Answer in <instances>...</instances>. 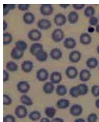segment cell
Listing matches in <instances>:
<instances>
[{
    "label": "cell",
    "mask_w": 99,
    "mask_h": 122,
    "mask_svg": "<svg viewBox=\"0 0 99 122\" xmlns=\"http://www.w3.org/2000/svg\"><path fill=\"white\" fill-rule=\"evenodd\" d=\"M51 38H52V40L55 43L61 42L62 41L64 40V31H63L62 29H60V28L55 29V30H53V32L52 33Z\"/></svg>",
    "instance_id": "6da1fadb"
},
{
    "label": "cell",
    "mask_w": 99,
    "mask_h": 122,
    "mask_svg": "<svg viewBox=\"0 0 99 122\" xmlns=\"http://www.w3.org/2000/svg\"><path fill=\"white\" fill-rule=\"evenodd\" d=\"M27 36L29 40L31 41H34V42H37L38 41H40L42 37V33L39 30L37 29H33L29 31L27 34Z\"/></svg>",
    "instance_id": "7a4b0ae2"
},
{
    "label": "cell",
    "mask_w": 99,
    "mask_h": 122,
    "mask_svg": "<svg viewBox=\"0 0 99 122\" xmlns=\"http://www.w3.org/2000/svg\"><path fill=\"white\" fill-rule=\"evenodd\" d=\"M14 114H15L16 117H18V118H20V119L25 118V117L28 115V111H27V109H26L25 106L20 105V106H17L15 110H14Z\"/></svg>",
    "instance_id": "3957f363"
},
{
    "label": "cell",
    "mask_w": 99,
    "mask_h": 122,
    "mask_svg": "<svg viewBox=\"0 0 99 122\" xmlns=\"http://www.w3.org/2000/svg\"><path fill=\"white\" fill-rule=\"evenodd\" d=\"M54 11L52 4H41L40 6V13L43 16H50Z\"/></svg>",
    "instance_id": "277c9868"
},
{
    "label": "cell",
    "mask_w": 99,
    "mask_h": 122,
    "mask_svg": "<svg viewBox=\"0 0 99 122\" xmlns=\"http://www.w3.org/2000/svg\"><path fill=\"white\" fill-rule=\"evenodd\" d=\"M67 21V18H66V16L64 14L59 13L57 14H55L54 18H53V21L57 26H63L66 24Z\"/></svg>",
    "instance_id": "5b68a950"
},
{
    "label": "cell",
    "mask_w": 99,
    "mask_h": 122,
    "mask_svg": "<svg viewBox=\"0 0 99 122\" xmlns=\"http://www.w3.org/2000/svg\"><path fill=\"white\" fill-rule=\"evenodd\" d=\"M65 75H66V76L68 79H74L78 76L79 72L75 67H74V66H69V67H67L66 71H65Z\"/></svg>",
    "instance_id": "8992f818"
},
{
    "label": "cell",
    "mask_w": 99,
    "mask_h": 122,
    "mask_svg": "<svg viewBox=\"0 0 99 122\" xmlns=\"http://www.w3.org/2000/svg\"><path fill=\"white\" fill-rule=\"evenodd\" d=\"M17 89H18V91L20 93H21V94H25L26 93H28L30 91V85L26 81H20L17 84Z\"/></svg>",
    "instance_id": "52a82bcc"
},
{
    "label": "cell",
    "mask_w": 99,
    "mask_h": 122,
    "mask_svg": "<svg viewBox=\"0 0 99 122\" xmlns=\"http://www.w3.org/2000/svg\"><path fill=\"white\" fill-rule=\"evenodd\" d=\"M37 27L41 30H47L52 27V22L46 18L40 19L37 22Z\"/></svg>",
    "instance_id": "ba28073f"
},
{
    "label": "cell",
    "mask_w": 99,
    "mask_h": 122,
    "mask_svg": "<svg viewBox=\"0 0 99 122\" xmlns=\"http://www.w3.org/2000/svg\"><path fill=\"white\" fill-rule=\"evenodd\" d=\"M49 71L45 68H40L37 71V79L40 82H45L49 79Z\"/></svg>",
    "instance_id": "9c48e42d"
},
{
    "label": "cell",
    "mask_w": 99,
    "mask_h": 122,
    "mask_svg": "<svg viewBox=\"0 0 99 122\" xmlns=\"http://www.w3.org/2000/svg\"><path fill=\"white\" fill-rule=\"evenodd\" d=\"M82 58V53L78 50H74L70 52V54L68 56V59L70 60V62L76 63L80 61Z\"/></svg>",
    "instance_id": "30bf717a"
},
{
    "label": "cell",
    "mask_w": 99,
    "mask_h": 122,
    "mask_svg": "<svg viewBox=\"0 0 99 122\" xmlns=\"http://www.w3.org/2000/svg\"><path fill=\"white\" fill-rule=\"evenodd\" d=\"M42 50H44V46H43L42 44L38 42L32 44L30 48V52L31 53V55L34 56Z\"/></svg>",
    "instance_id": "8fae6325"
},
{
    "label": "cell",
    "mask_w": 99,
    "mask_h": 122,
    "mask_svg": "<svg viewBox=\"0 0 99 122\" xmlns=\"http://www.w3.org/2000/svg\"><path fill=\"white\" fill-rule=\"evenodd\" d=\"M83 113V107L79 104H74L70 108V113L73 117H79Z\"/></svg>",
    "instance_id": "7c38bea8"
},
{
    "label": "cell",
    "mask_w": 99,
    "mask_h": 122,
    "mask_svg": "<svg viewBox=\"0 0 99 122\" xmlns=\"http://www.w3.org/2000/svg\"><path fill=\"white\" fill-rule=\"evenodd\" d=\"M79 42L83 45H89L92 42V37L88 33H83L79 36Z\"/></svg>",
    "instance_id": "4fadbf2b"
},
{
    "label": "cell",
    "mask_w": 99,
    "mask_h": 122,
    "mask_svg": "<svg viewBox=\"0 0 99 122\" xmlns=\"http://www.w3.org/2000/svg\"><path fill=\"white\" fill-rule=\"evenodd\" d=\"M22 20L24 21V23L26 25H31L35 21V15L33 14L32 12H25L23 14L22 17Z\"/></svg>",
    "instance_id": "5bb4252c"
},
{
    "label": "cell",
    "mask_w": 99,
    "mask_h": 122,
    "mask_svg": "<svg viewBox=\"0 0 99 122\" xmlns=\"http://www.w3.org/2000/svg\"><path fill=\"white\" fill-rule=\"evenodd\" d=\"M49 56L53 60H59L61 59L63 56V52L59 48H54L50 51Z\"/></svg>",
    "instance_id": "9a60e30c"
},
{
    "label": "cell",
    "mask_w": 99,
    "mask_h": 122,
    "mask_svg": "<svg viewBox=\"0 0 99 122\" xmlns=\"http://www.w3.org/2000/svg\"><path fill=\"white\" fill-rule=\"evenodd\" d=\"M50 82H52L53 84H59L62 81V75L59 71H53L50 75Z\"/></svg>",
    "instance_id": "2e32d148"
},
{
    "label": "cell",
    "mask_w": 99,
    "mask_h": 122,
    "mask_svg": "<svg viewBox=\"0 0 99 122\" xmlns=\"http://www.w3.org/2000/svg\"><path fill=\"white\" fill-rule=\"evenodd\" d=\"M64 46L67 49H73L76 46V41L72 37H67L64 40Z\"/></svg>",
    "instance_id": "e0dca14e"
},
{
    "label": "cell",
    "mask_w": 99,
    "mask_h": 122,
    "mask_svg": "<svg viewBox=\"0 0 99 122\" xmlns=\"http://www.w3.org/2000/svg\"><path fill=\"white\" fill-rule=\"evenodd\" d=\"M79 79H80L82 82H87L90 79L91 73L90 71L87 69H83L79 72Z\"/></svg>",
    "instance_id": "ac0fdd59"
},
{
    "label": "cell",
    "mask_w": 99,
    "mask_h": 122,
    "mask_svg": "<svg viewBox=\"0 0 99 122\" xmlns=\"http://www.w3.org/2000/svg\"><path fill=\"white\" fill-rule=\"evenodd\" d=\"M33 68V63L31 60H25L21 63V70L25 73H30Z\"/></svg>",
    "instance_id": "d6986e66"
},
{
    "label": "cell",
    "mask_w": 99,
    "mask_h": 122,
    "mask_svg": "<svg viewBox=\"0 0 99 122\" xmlns=\"http://www.w3.org/2000/svg\"><path fill=\"white\" fill-rule=\"evenodd\" d=\"M24 52H22V51L19 50L17 48L14 47V48H12V50L10 52V56H11L12 59L18 60H20L23 57Z\"/></svg>",
    "instance_id": "ffe728a7"
},
{
    "label": "cell",
    "mask_w": 99,
    "mask_h": 122,
    "mask_svg": "<svg viewBox=\"0 0 99 122\" xmlns=\"http://www.w3.org/2000/svg\"><path fill=\"white\" fill-rule=\"evenodd\" d=\"M79 18V15L75 10L71 11L68 14V15H67V21H69V23L72 24V25L76 24L77 22H78Z\"/></svg>",
    "instance_id": "44dd1931"
},
{
    "label": "cell",
    "mask_w": 99,
    "mask_h": 122,
    "mask_svg": "<svg viewBox=\"0 0 99 122\" xmlns=\"http://www.w3.org/2000/svg\"><path fill=\"white\" fill-rule=\"evenodd\" d=\"M86 64L87 66V67L90 68V69H94V68H96L99 65V63L97 58L90 57L86 61Z\"/></svg>",
    "instance_id": "7402d4cb"
},
{
    "label": "cell",
    "mask_w": 99,
    "mask_h": 122,
    "mask_svg": "<svg viewBox=\"0 0 99 122\" xmlns=\"http://www.w3.org/2000/svg\"><path fill=\"white\" fill-rule=\"evenodd\" d=\"M55 90L54 84L52 82H46L43 86V91H44L45 94H51L52 93H53Z\"/></svg>",
    "instance_id": "603a6c76"
},
{
    "label": "cell",
    "mask_w": 99,
    "mask_h": 122,
    "mask_svg": "<svg viewBox=\"0 0 99 122\" xmlns=\"http://www.w3.org/2000/svg\"><path fill=\"white\" fill-rule=\"evenodd\" d=\"M69 106H70V102L67 99H65V98H61V99L58 100L56 102L57 108L59 109H65L68 108Z\"/></svg>",
    "instance_id": "cb8c5ba5"
},
{
    "label": "cell",
    "mask_w": 99,
    "mask_h": 122,
    "mask_svg": "<svg viewBox=\"0 0 99 122\" xmlns=\"http://www.w3.org/2000/svg\"><path fill=\"white\" fill-rule=\"evenodd\" d=\"M55 93H56L57 95H59L60 97L65 96L67 93V89L64 85L59 84L56 86V88H55Z\"/></svg>",
    "instance_id": "d4e9b609"
},
{
    "label": "cell",
    "mask_w": 99,
    "mask_h": 122,
    "mask_svg": "<svg viewBox=\"0 0 99 122\" xmlns=\"http://www.w3.org/2000/svg\"><path fill=\"white\" fill-rule=\"evenodd\" d=\"M20 101L21 102V104L24 105V106H31L33 104V102L32 98L26 94H23L22 96L20 97Z\"/></svg>",
    "instance_id": "484cf974"
},
{
    "label": "cell",
    "mask_w": 99,
    "mask_h": 122,
    "mask_svg": "<svg viewBox=\"0 0 99 122\" xmlns=\"http://www.w3.org/2000/svg\"><path fill=\"white\" fill-rule=\"evenodd\" d=\"M36 59L39 62H45L48 60V57H49V55H48L47 52H45V50L40 51L39 53H37V55L35 56Z\"/></svg>",
    "instance_id": "4316f807"
},
{
    "label": "cell",
    "mask_w": 99,
    "mask_h": 122,
    "mask_svg": "<svg viewBox=\"0 0 99 122\" xmlns=\"http://www.w3.org/2000/svg\"><path fill=\"white\" fill-rule=\"evenodd\" d=\"M15 48H17L19 50L22 51V52H25V51L27 49L28 45L25 41L18 40L15 42Z\"/></svg>",
    "instance_id": "83f0119b"
},
{
    "label": "cell",
    "mask_w": 99,
    "mask_h": 122,
    "mask_svg": "<svg viewBox=\"0 0 99 122\" xmlns=\"http://www.w3.org/2000/svg\"><path fill=\"white\" fill-rule=\"evenodd\" d=\"M6 68L8 71L14 72V71H18V65L15 62H14V61H9V62L6 63Z\"/></svg>",
    "instance_id": "f1b7e54d"
},
{
    "label": "cell",
    "mask_w": 99,
    "mask_h": 122,
    "mask_svg": "<svg viewBox=\"0 0 99 122\" xmlns=\"http://www.w3.org/2000/svg\"><path fill=\"white\" fill-rule=\"evenodd\" d=\"M95 14V9L92 6H86L85 10H84V15H85L86 18H91V17H94Z\"/></svg>",
    "instance_id": "f546056e"
},
{
    "label": "cell",
    "mask_w": 99,
    "mask_h": 122,
    "mask_svg": "<svg viewBox=\"0 0 99 122\" xmlns=\"http://www.w3.org/2000/svg\"><path fill=\"white\" fill-rule=\"evenodd\" d=\"M13 41V36L10 33L5 32L3 33V45H10Z\"/></svg>",
    "instance_id": "4dcf8cb0"
},
{
    "label": "cell",
    "mask_w": 99,
    "mask_h": 122,
    "mask_svg": "<svg viewBox=\"0 0 99 122\" xmlns=\"http://www.w3.org/2000/svg\"><path fill=\"white\" fill-rule=\"evenodd\" d=\"M2 10H3V16H6L10 12L15 9L16 5L15 4H3L2 5Z\"/></svg>",
    "instance_id": "1f68e13d"
},
{
    "label": "cell",
    "mask_w": 99,
    "mask_h": 122,
    "mask_svg": "<svg viewBox=\"0 0 99 122\" xmlns=\"http://www.w3.org/2000/svg\"><path fill=\"white\" fill-rule=\"evenodd\" d=\"M45 113L49 118H54V117L56 113V109L53 107H46L45 109Z\"/></svg>",
    "instance_id": "d6a6232c"
},
{
    "label": "cell",
    "mask_w": 99,
    "mask_h": 122,
    "mask_svg": "<svg viewBox=\"0 0 99 122\" xmlns=\"http://www.w3.org/2000/svg\"><path fill=\"white\" fill-rule=\"evenodd\" d=\"M29 118L30 119L31 121H37L38 120L40 119V117H41V114L39 111L37 110H34V111H32L31 113L29 114Z\"/></svg>",
    "instance_id": "836d02e7"
},
{
    "label": "cell",
    "mask_w": 99,
    "mask_h": 122,
    "mask_svg": "<svg viewBox=\"0 0 99 122\" xmlns=\"http://www.w3.org/2000/svg\"><path fill=\"white\" fill-rule=\"evenodd\" d=\"M77 87H78V90H79V94H80V96H83V95H86V94L88 93V86L86 84H79L78 86H77Z\"/></svg>",
    "instance_id": "e575fe53"
},
{
    "label": "cell",
    "mask_w": 99,
    "mask_h": 122,
    "mask_svg": "<svg viewBox=\"0 0 99 122\" xmlns=\"http://www.w3.org/2000/svg\"><path fill=\"white\" fill-rule=\"evenodd\" d=\"M69 93H70V95H71L72 97H78L80 96V94H79V90H78V87H77V86L71 87V88L70 89Z\"/></svg>",
    "instance_id": "d590c367"
},
{
    "label": "cell",
    "mask_w": 99,
    "mask_h": 122,
    "mask_svg": "<svg viewBox=\"0 0 99 122\" xmlns=\"http://www.w3.org/2000/svg\"><path fill=\"white\" fill-rule=\"evenodd\" d=\"M98 21H99L98 18L95 16L91 17V18H89V24H90V26H94V27H96L98 25Z\"/></svg>",
    "instance_id": "8d00e7d4"
},
{
    "label": "cell",
    "mask_w": 99,
    "mask_h": 122,
    "mask_svg": "<svg viewBox=\"0 0 99 122\" xmlns=\"http://www.w3.org/2000/svg\"><path fill=\"white\" fill-rule=\"evenodd\" d=\"M17 6H18L19 10L24 11V12H28L29 9H30V4H18Z\"/></svg>",
    "instance_id": "74e56055"
},
{
    "label": "cell",
    "mask_w": 99,
    "mask_h": 122,
    "mask_svg": "<svg viewBox=\"0 0 99 122\" xmlns=\"http://www.w3.org/2000/svg\"><path fill=\"white\" fill-rule=\"evenodd\" d=\"M3 104L5 106H10L12 104V98L9 95L7 94L3 95Z\"/></svg>",
    "instance_id": "f35d334b"
},
{
    "label": "cell",
    "mask_w": 99,
    "mask_h": 122,
    "mask_svg": "<svg viewBox=\"0 0 99 122\" xmlns=\"http://www.w3.org/2000/svg\"><path fill=\"white\" fill-rule=\"evenodd\" d=\"M91 93L94 97H99V86L98 85H94L91 87Z\"/></svg>",
    "instance_id": "ab89813d"
},
{
    "label": "cell",
    "mask_w": 99,
    "mask_h": 122,
    "mask_svg": "<svg viewBox=\"0 0 99 122\" xmlns=\"http://www.w3.org/2000/svg\"><path fill=\"white\" fill-rule=\"evenodd\" d=\"M3 122H16L15 117L13 115H6L3 117Z\"/></svg>",
    "instance_id": "60d3db41"
},
{
    "label": "cell",
    "mask_w": 99,
    "mask_h": 122,
    "mask_svg": "<svg viewBox=\"0 0 99 122\" xmlns=\"http://www.w3.org/2000/svg\"><path fill=\"white\" fill-rule=\"evenodd\" d=\"M98 115L96 113H90V115L88 116V117H87V121L88 122H97L98 121Z\"/></svg>",
    "instance_id": "b9f144b4"
},
{
    "label": "cell",
    "mask_w": 99,
    "mask_h": 122,
    "mask_svg": "<svg viewBox=\"0 0 99 122\" xmlns=\"http://www.w3.org/2000/svg\"><path fill=\"white\" fill-rule=\"evenodd\" d=\"M72 7L76 10H81L83 8H85V4H73Z\"/></svg>",
    "instance_id": "7bdbcfd3"
},
{
    "label": "cell",
    "mask_w": 99,
    "mask_h": 122,
    "mask_svg": "<svg viewBox=\"0 0 99 122\" xmlns=\"http://www.w3.org/2000/svg\"><path fill=\"white\" fill-rule=\"evenodd\" d=\"M10 79V75L9 72L7 71V70H4L3 71V82H6Z\"/></svg>",
    "instance_id": "ee69618b"
},
{
    "label": "cell",
    "mask_w": 99,
    "mask_h": 122,
    "mask_svg": "<svg viewBox=\"0 0 99 122\" xmlns=\"http://www.w3.org/2000/svg\"><path fill=\"white\" fill-rule=\"evenodd\" d=\"M52 122H64V119L60 118V117H54L52 118Z\"/></svg>",
    "instance_id": "f6af8a7d"
},
{
    "label": "cell",
    "mask_w": 99,
    "mask_h": 122,
    "mask_svg": "<svg viewBox=\"0 0 99 122\" xmlns=\"http://www.w3.org/2000/svg\"><path fill=\"white\" fill-rule=\"evenodd\" d=\"M2 30H3V31H6V29L8 28V23H7V21L6 20H3V26H2Z\"/></svg>",
    "instance_id": "bcb514c9"
},
{
    "label": "cell",
    "mask_w": 99,
    "mask_h": 122,
    "mask_svg": "<svg viewBox=\"0 0 99 122\" xmlns=\"http://www.w3.org/2000/svg\"><path fill=\"white\" fill-rule=\"evenodd\" d=\"M59 6L63 9H67L70 6V4H59Z\"/></svg>",
    "instance_id": "7dc6e473"
},
{
    "label": "cell",
    "mask_w": 99,
    "mask_h": 122,
    "mask_svg": "<svg viewBox=\"0 0 99 122\" xmlns=\"http://www.w3.org/2000/svg\"><path fill=\"white\" fill-rule=\"evenodd\" d=\"M40 122H52V121L49 120V117H43L40 119Z\"/></svg>",
    "instance_id": "c3c4849f"
},
{
    "label": "cell",
    "mask_w": 99,
    "mask_h": 122,
    "mask_svg": "<svg viewBox=\"0 0 99 122\" xmlns=\"http://www.w3.org/2000/svg\"><path fill=\"white\" fill-rule=\"evenodd\" d=\"M74 122H86V121L83 118H77L76 120H74Z\"/></svg>",
    "instance_id": "681fc988"
},
{
    "label": "cell",
    "mask_w": 99,
    "mask_h": 122,
    "mask_svg": "<svg viewBox=\"0 0 99 122\" xmlns=\"http://www.w3.org/2000/svg\"><path fill=\"white\" fill-rule=\"evenodd\" d=\"M94 30H95V27H90V28H88V33H92V32H94Z\"/></svg>",
    "instance_id": "f907efd6"
},
{
    "label": "cell",
    "mask_w": 99,
    "mask_h": 122,
    "mask_svg": "<svg viewBox=\"0 0 99 122\" xmlns=\"http://www.w3.org/2000/svg\"><path fill=\"white\" fill-rule=\"evenodd\" d=\"M95 106L97 107L98 109H99V97L95 101Z\"/></svg>",
    "instance_id": "816d5d0a"
},
{
    "label": "cell",
    "mask_w": 99,
    "mask_h": 122,
    "mask_svg": "<svg viewBox=\"0 0 99 122\" xmlns=\"http://www.w3.org/2000/svg\"><path fill=\"white\" fill-rule=\"evenodd\" d=\"M95 31L97 32L98 33H99V24L95 27Z\"/></svg>",
    "instance_id": "f5cc1de1"
},
{
    "label": "cell",
    "mask_w": 99,
    "mask_h": 122,
    "mask_svg": "<svg viewBox=\"0 0 99 122\" xmlns=\"http://www.w3.org/2000/svg\"><path fill=\"white\" fill-rule=\"evenodd\" d=\"M97 52H98V54H99V45H98V47H97Z\"/></svg>",
    "instance_id": "db71d44e"
},
{
    "label": "cell",
    "mask_w": 99,
    "mask_h": 122,
    "mask_svg": "<svg viewBox=\"0 0 99 122\" xmlns=\"http://www.w3.org/2000/svg\"><path fill=\"white\" fill-rule=\"evenodd\" d=\"M98 70H99V65H98Z\"/></svg>",
    "instance_id": "11a10c76"
},
{
    "label": "cell",
    "mask_w": 99,
    "mask_h": 122,
    "mask_svg": "<svg viewBox=\"0 0 99 122\" xmlns=\"http://www.w3.org/2000/svg\"><path fill=\"white\" fill-rule=\"evenodd\" d=\"M98 20H99V15H98Z\"/></svg>",
    "instance_id": "9f6ffc18"
}]
</instances>
